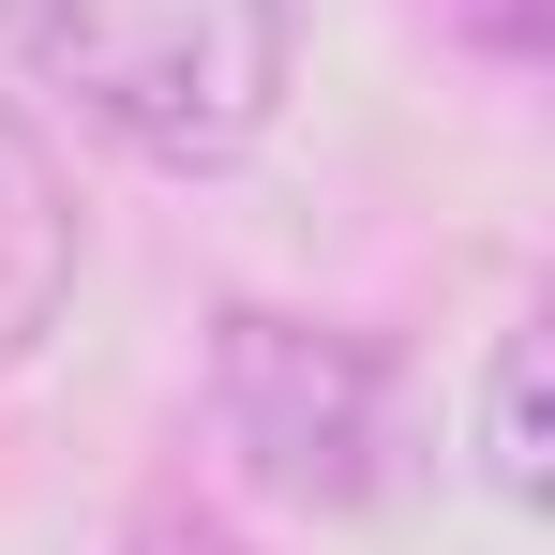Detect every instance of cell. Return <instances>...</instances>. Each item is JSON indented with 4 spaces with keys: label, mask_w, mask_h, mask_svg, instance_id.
Wrapping results in <instances>:
<instances>
[{
    "label": "cell",
    "mask_w": 555,
    "mask_h": 555,
    "mask_svg": "<svg viewBox=\"0 0 555 555\" xmlns=\"http://www.w3.org/2000/svg\"><path fill=\"white\" fill-rule=\"evenodd\" d=\"M46 76L151 166H241L285 105L300 15L285 0H30Z\"/></svg>",
    "instance_id": "obj_1"
},
{
    "label": "cell",
    "mask_w": 555,
    "mask_h": 555,
    "mask_svg": "<svg viewBox=\"0 0 555 555\" xmlns=\"http://www.w3.org/2000/svg\"><path fill=\"white\" fill-rule=\"evenodd\" d=\"M225 436L256 451L285 495H375V361L346 331H285V315H225Z\"/></svg>",
    "instance_id": "obj_2"
},
{
    "label": "cell",
    "mask_w": 555,
    "mask_h": 555,
    "mask_svg": "<svg viewBox=\"0 0 555 555\" xmlns=\"http://www.w3.org/2000/svg\"><path fill=\"white\" fill-rule=\"evenodd\" d=\"M61 300H76V181H61V151L0 105V375L61 331Z\"/></svg>",
    "instance_id": "obj_3"
},
{
    "label": "cell",
    "mask_w": 555,
    "mask_h": 555,
    "mask_svg": "<svg viewBox=\"0 0 555 555\" xmlns=\"http://www.w3.org/2000/svg\"><path fill=\"white\" fill-rule=\"evenodd\" d=\"M480 480L526 495V511L555 495V451H541V331H511L495 375H480Z\"/></svg>",
    "instance_id": "obj_4"
},
{
    "label": "cell",
    "mask_w": 555,
    "mask_h": 555,
    "mask_svg": "<svg viewBox=\"0 0 555 555\" xmlns=\"http://www.w3.org/2000/svg\"><path fill=\"white\" fill-rule=\"evenodd\" d=\"M151 555H241V541H225V526H181V511H166V526H151Z\"/></svg>",
    "instance_id": "obj_5"
}]
</instances>
